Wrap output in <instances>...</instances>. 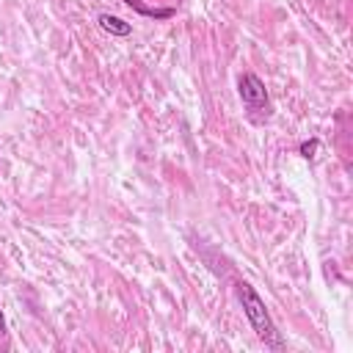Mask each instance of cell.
Wrapping results in <instances>:
<instances>
[{
    "label": "cell",
    "instance_id": "1",
    "mask_svg": "<svg viewBox=\"0 0 353 353\" xmlns=\"http://www.w3.org/2000/svg\"><path fill=\"white\" fill-rule=\"evenodd\" d=\"M237 298H240V303H243V312H245L251 328H254L256 336L265 342V347H270V350H284L287 342L281 339V334H279V328H276L270 312L265 309V301L256 295V290H254L248 281H240V284H237Z\"/></svg>",
    "mask_w": 353,
    "mask_h": 353
},
{
    "label": "cell",
    "instance_id": "2",
    "mask_svg": "<svg viewBox=\"0 0 353 353\" xmlns=\"http://www.w3.org/2000/svg\"><path fill=\"white\" fill-rule=\"evenodd\" d=\"M237 94H240V102L243 108L248 110V119L251 121H265L270 116V97H268V88L265 83L254 74V72H243L240 80H237Z\"/></svg>",
    "mask_w": 353,
    "mask_h": 353
},
{
    "label": "cell",
    "instance_id": "3",
    "mask_svg": "<svg viewBox=\"0 0 353 353\" xmlns=\"http://www.w3.org/2000/svg\"><path fill=\"white\" fill-rule=\"evenodd\" d=\"M97 22H99V28H102L105 33H110V36H130V33H132V25L124 22L121 17H113V14H99Z\"/></svg>",
    "mask_w": 353,
    "mask_h": 353
},
{
    "label": "cell",
    "instance_id": "4",
    "mask_svg": "<svg viewBox=\"0 0 353 353\" xmlns=\"http://www.w3.org/2000/svg\"><path fill=\"white\" fill-rule=\"evenodd\" d=\"M317 146H320V141H317V138H312V141H303V143H301V154L309 160V157H314Z\"/></svg>",
    "mask_w": 353,
    "mask_h": 353
},
{
    "label": "cell",
    "instance_id": "5",
    "mask_svg": "<svg viewBox=\"0 0 353 353\" xmlns=\"http://www.w3.org/2000/svg\"><path fill=\"white\" fill-rule=\"evenodd\" d=\"M0 347H3V350L8 347V328H6V317H3V309H0Z\"/></svg>",
    "mask_w": 353,
    "mask_h": 353
},
{
    "label": "cell",
    "instance_id": "6",
    "mask_svg": "<svg viewBox=\"0 0 353 353\" xmlns=\"http://www.w3.org/2000/svg\"><path fill=\"white\" fill-rule=\"evenodd\" d=\"M138 11H143V14H149V8H138ZM152 14H154V17H171L174 11H171V8H160V11H152Z\"/></svg>",
    "mask_w": 353,
    "mask_h": 353
}]
</instances>
